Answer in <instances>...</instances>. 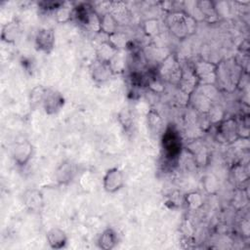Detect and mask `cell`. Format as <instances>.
<instances>
[{"mask_svg":"<svg viewBox=\"0 0 250 250\" xmlns=\"http://www.w3.org/2000/svg\"><path fill=\"white\" fill-rule=\"evenodd\" d=\"M171 33L179 39H184L192 34L196 29V21L185 12H172L166 20Z\"/></svg>","mask_w":250,"mask_h":250,"instance_id":"6da1fadb","label":"cell"},{"mask_svg":"<svg viewBox=\"0 0 250 250\" xmlns=\"http://www.w3.org/2000/svg\"><path fill=\"white\" fill-rule=\"evenodd\" d=\"M242 76V71L239 65L234 62H223L216 66V81L226 87H235Z\"/></svg>","mask_w":250,"mask_h":250,"instance_id":"7a4b0ae2","label":"cell"},{"mask_svg":"<svg viewBox=\"0 0 250 250\" xmlns=\"http://www.w3.org/2000/svg\"><path fill=\"white\" fill-rule=\"evenodd\" d=\"M162 149L168 161H175L181 154L182 142L178 131L169 126L162 134Z\"/></svg>","mask_w":250,"mask_h":250,"instance_id":"3957f363","label":"cell"},{"mask_svg":"<svg viewBox=\"0 0 250 250\" xmlns=\"http://www.w3.org/2000/svg\"><path fill=\"white\" fill-rule=\"evenodd\" d=\"M158 74L159 77L163 80L179 85L180 80L182 78L183 69L177 59L174 56L169 55L163 60Z\"/></svg>","mask_w":250,"mask_h":250,"instance_id":"277c9868","label":"cell"},{"mask_svg":"<svg viewBox=\"0 0 250 250\" xmlns=\"http://www.w3.org/2000/svg\"><path fill=\"white\" fill-rule=\"evenodd\" d=\"M216 137L221 143L230 144L235 142L239 138L238 121L233 117L222 120L217 127Z\"/></svg>","mask_w":250,"mask_h":250,"instance_id":"5b68a950","label":"cell"},{"mask_svg":"<svg viewBox=\"0 0 250 250\" xmlns=\"http://www.w3.org/2000/svg\"><path fill=\"white\" fill-rule=\"evenodd\" d=\"M64 100L60 92L52 88H45L39 106H41L47 114L57 113L63 105Z\"/></svg>","mask_w":250,"mask_h":250,"instance_id":"8992f818","label":"cell"},{"mask_svg":"<svg viewBox=\"0 0 250 250\" xmlns=\"http://www.w3.org/2000/svg\"><path fill=\"white\" fill-rule=\"evenodd\" d=\"M124 174L118 167L109 168L103 178L104 189L108 193H114L124 186Z\"/></svg>","mask_w":250,"mask_h":250,"instance_id":"52a82bcc","label":"cell"},{"mask_svg":"<svg viewBox=\"0 0 250 250\" xmlns=\"http://www.w3.org/2000/svg\"><path fill=\"white\" fill-rule=\"evenodd\" d=\"M34 44L37 51L49 54L55 46V33L52 28L43 27L38 29L34 38Z\"/></svg>","mask_w":250,"mask_h":250,"instance_id":"ba28073f","label":"cell"},{"mask_svg":"<svg viewBox=\"0 0 250 250\" xmlns=\"http://www.w3.org/2000/svg\"><path fill=\"white\" fill-rule=\"evenodd\" d=\"M114 68L110 62H103L96 59L90 66L91 77L95 82L104 83L107 81L113 74Z\"/></svg>","mask_w":250,"mask_h":250,"instance_id":"9c48e42d","label":"cell"},{"mask_svg":"<svg viewBox=\"0 0 250 250\" xmlns=\"http://www.w3.org/2000/svg\"><path fill=\"white\" fill-rule=\"evenodd\" d=\"M33 153V146L30 142L24 140L15 144L13 148V159L15 163L19 166L26 165L30 158L32 157Z\"/></svg>","mask_w":250,"mask_h":250,"instance_id":"30bf717a","label":"cell"},{"mask_svg":"<svg viewBox=\"0 0 250 250\" xmlns=\"http://www.w3.org/2000/svg\"><path fill=\"white\" fill-rule=\"evenodd\" d=\"M22 199L25 207L31 212L39 213L44 207L43 193L37 188H29L25 190Z\"/></svg>","mask_w":250,"mask_h":250,"instance_id":"8fae6325","label":"cell"},{"mask_svg":"<svg viewBox=\"0 0 250 250\" xmlns=\"http://www.w3.org/2000/svg\"><path fill=\"white\" fill-rule=\"evenodd\" d=\"M216 66L208 62H198L193 67V71L198 79V81H202L204 84H213L216 82Z\"/></svg>","mask_w":250,"mask_h":250,"instance_id":"7c38bea8","label":"cell"},{"mask_svg":"<svg viewBox=\"0 0 250 250\" xmlns=\"http://www.w3.org/2000/svg\"><path fill=\"white\" fill-rule=\"evenodd\" d=\"M46 239L49 246L53 249L64 248L67 243V236L64 230L60 228H52L46 233Z\"/></svg>","mask_w":250,"mask_h":250,"instance_id":"4fadbf2b","label":"cell"},{"mask_svg":"<svg viewBox=\"0 0 250 250\" xmlns=\"http://www.w3.org/2000/svg\"><path fill=\"white\" fill-rule=\"evenodd\" d=\"M75 170L73 164L70 161H63L56 170L55 177L59 184H68L74 177Z\"/></svg>","mask_w":250,"mask_h":250,"instance_id":"5bb4252c","label":"cell"},{"mask_svg":"<svg viewBox=\"0 0 250 250\" xmlns=\"http://www.w3.org/2000/svg\"><path fill=\"white\" fill-rule=\"evenodd\" d=\"M118 242V236L115 230L111 228L105 229L98 238V246L103 250L113 249Z\"/></svg>","mask_w":250,"mask_h":250,"instance_id":"9a60e30c","label":"cell"},{"mask_svg":"<svg viewBox=\"0 0 250 250\" xmlns=\"http://www.w3.org/2000/svg\"><path fill=\"white\" fill-rule=\"evenodd\" d=\"M21 32L20 23L16 21H12L2 27L1 38L7 43H15L19 39Z\"/></svg>","mask_w":250,"mask_h":250,"instance_id":"2e32d148","label":"cell"},{"mask_svg":"<svg viewBox=\"0 0 250 250\" xmlns=\"http://www.w3.org/2000/svg\"><path fill=\"white\" fill-rule=\"evenodd\" d=\"M118 49L108 40L103 42L97 49V59L106 62H112L113 59L116 57Z\"/></svg>","mask_w":250,"mask_h":250,"instance_id":"e0dca14e","label":"cell"},{"mask_svg":"<svg viewBox=\"0 0 250 250\" xmlns=\"http://www.w3.org/2000/svg\"><path fill=\"white\" fill-rule=\"evenodd\" d=\"M100 25H101V31L108 34L109 36L117 31L118 22L115 21V19L109 12H105L103 15H101Z\"/></svg>","mask_w":250,"mask_h":250,"instance_id":"ac0fdd59","label":"cell"},{"mask_svg":"<svg viewBox=\"0 0 250 250\" xmlns=\"http://www.w3.org/2000/svg\"><path fill=\"white\" fill-rule=\"evenodd\" d=\"M146 120H147V126H148L150 132L152 134L158 135L163 128V121H162L160 114L155 109L151 108L147 112Z\"/></svg>","mask_w":250,"mask_h":250,"instance_id":"d6986e66","label":"cell"},{"mask_svg":"<svg viewBox=\"0 0 250 250\" xmlns=\"http://www.w3.org/2000/svg\"><path fill=\"white\" fill-rule=\"evenodd\" d=\"M72 10L73 8H69L68 6H65L64 3H62L56 11L58 21L60 22H65L69 21L72 18Z\"/></svg>","mask_w":250,"mask_h":250,"instance_id":"ffe728a7","label":"cell"},{"mask_svg":"<svg viewBox=\"0 0 250 250\" xmlns=\"http://www.w3.org/2000/svg\"><path fill=\"white\" fill-rule=\"evenodd\" d=\"M185 201L189 207H191L193 209H196V208L200 207L203 203V199H202L201 195L198 192H195V191L187 194L185 196Z\"/></svg>","mask_w":250,"mask_h":250,"instance_id":"44dd1931","label":"cell"},{"mask_svg":"<svg viewBox=\"0 0 250 250\" xmlns=\"http://www.w3.org/2000/svg\"><path fill=\"white\" fill-rule=\"evenodd\" d=\"M144 30L147 35H155L159 31L158 21L156 20H147L144 22Z\"/></svg>","mask_w":250,"mask_h":250,"instance_id":"7402d4cb","label":"cell"},{"mask_svg":"<svg viewBox=\"0 0 250 250\" xmlns=\"http://www.w3.org/2000/svg\"><path fill=\"white\" fill-rule=\"evenodd\" d=\"M119 119H120V122L123 124V126L125 128H128L130 127V124H131V117H130V114L129 112L126 110V111H122L119 115Z\"/></svg>","mask_w":250,"mask_h":250,"instance_id":"603a6c76","label":"cell"}]
</instances>
